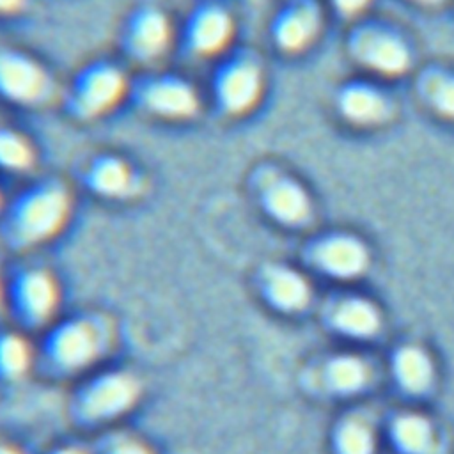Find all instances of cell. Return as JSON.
I'll use <instances>...</instances> for the list:
<instances>
[{
	"label": "cell",
	"mask_w": 454,
	"mask_h": 454,
	"mask_svg": "<svg viewBox=\"0 0 454 454\" xmlns=\"http://www.w3.org/2000/svg\"><path fill=\"white\" fill-rule=\"evenodd\" d=\"M117 348V326L105 310L60 314L35 337V369L51 381L73 383L106 365Z\"/></svg>",
	"instance_id": "obj_1"
},
{
	"label": "cell",
	"mask_w": 454,
	"mask_h": 454,
	"mask_svg": "<svg viewBox=\"0 0 454 454\" xmlns=\"http://www.w3.org/2000/svg\"><path fill=\"white\" fill-rule=\"evenodd\" d=\"M73 213L71 188L41 177L18 190L0 211V239L12 252H28L55 239Z\"/></svg>",
	"instance_id": "obj_2"
},
{
	"label": "cell",
	"mask_w": 454,
	"mask_h": 454,
	"mask_svg": "<svg viewBox=\"0 0 454 454\" xmlns=\"http://www.w3.org/2000/svg\"><path fill=\"white\" fill-rule=\"evenodd\" d=\"M142 397L144 383L135 371L106 364L69 385L66 417L76 431L98 436L122 426Z\"/></svg>",
	"instance_id": "obj_3"
},
{
	"label": "cell",
	"mask_w": 454,
	"mask_h": 454,
	"mask_svg": "<svg viewBox=\"0 0 454 454\" xmlns=\"http://www.w3.org/2000/svg\"><path fill=\"white\" fill-rule=\"evenodd\" d=\"M344 50L349 60L374 78H401L415 67V44L392 20L360 16L351 21Z\"/></svg>",
	"instance_id": "obj_4"
},
{
	"label": "cell",
	"mask_w": 454,
	"mask_h": 454,
	"mask_svg": "<svg viewBox=\"0 0 454 454\" xmlns=\"http://www.w3.org/2000/svg\"><path fill=\"white\" fill-rule=\"evenodd\" d=\"M62 287L55 273L41 264H23L5 278L4 310L11 325L37 337L59 316Z\"/></svg>",
	"instance_id": "obj_5"
},
{
	"label": "cell",
	"mask_w": 454,
	"mask_h": 454,
	"mask_svg": "<svg viewBox=\"0 0 454 454\" xmlns=\"http://www.w3.org/2000/svg\"><path fill=\"white\" fill-rule=\"evenodd\" d=\"M264 64L257 51L234 48L220 55L209 78L215 108L225 117H241L255 108L264 92Z\"/></svg>",
	"instance_id": "obj_6"
},
{
	"label": "cell",
	"mask_w": 454,
	"mask_h": 454,
	"mask_svg": "<svg viewBox=\"0 0 454 454\" xmlns=\"http://www.w3.org/2000/svg\"><path fill=\"white\" fill-rule=\"evenodd\" d=\"M128 87L129 80L117 62L92 59L71 76L62 96V106L78 122L94 121L128 96Z\"/></svg>",
	"instance_id": "obj_7"
},
{
	"label": "cell",
	"mask_w": 454,
	"mask_h": 454,
	"mask_svg": "<svg viewBox=\"0 0 454 454\" xmlns=\"http://www.w3.org/2000/svg\"><path fill=\"white\" fill-rule=\"evenodd\" d=\"M248 186L261 211L277 225L296 229L312 218L314 204L309 190L286 168L261 163L252 168Z\"/></svg>",
	"instance_id": "obj_8"
},
{
	"label": "cell",
	"mask_w": 454,
	"mask_h": 454,
	"mask_svg": "<svg viewBox=\"0 0 454 454\" xmlns=\"http://www.w3.org/2000/svg\"><path fill=\"white\" fill-rule=\"evenodd\" d=\"M131 105L151 117L186 121L200 108L199 92L186 76L174 71H149L129 80Z\"/></svg>",
	"instance_id": "obj_9"
},
{
	"label": "cell",
	"mask_w": 454,
	"mask_h": 454,
	"mask_svg": "<svg viewBox=\"0 0 454 454\" xmlns=\"http://www.w3.org/2000/svg\"><path fill=\"white\" fill-rule=\"evenodd\" d=\"M339 119L355 129H378L390 124L397 103L388 87L374 76H353L339 83L333 92Z\"/></svg>",
	"instance_id": "obj_10"
},
{
	"label": "cell",
	"mask_w": 454,
	"mask_h": 454,
	"mask_svg": "<svg viewBox=\"0 0 454 454\" xmlns=\"http://www.w3.org/2000/svg\"><path fill=\"white\" fill-rule=\"evenodd\" d=\"M236 30L231 9L220 0H199L186 12L179 41L192 59H209L227 51Z\"/></svg>",
	"instance_id": "obj_11"
},
{
	"label": "cell",
	"mask_w": 454,
	"mask_h": 454,
	"mask_svg": "<svg viewBox=\"0 0 454 454\" xmlns=\"http://www.w3.org/2000/svg\"><path fill=\"white\" fill-rule=\"evenodd\" d=\"M325 25L323 0H284L268 23V35L280 53L298 55L321 37Z\"/></svg>",
	"instance_id": "obj_12"
},
{
	"label": "cell",
	"mask_w": 454,
	"mask_h": 454,
	"mask_svg": "<svg viewBox=\"0 0 454 454\" xmlns=\"http://www.w3.org/2000/svg\"><path fill=\"white\" fill-rule=\"evenodd\" d=\"M53 90L50 71L30 53L0 43V99L16 106L44 103Z\"/></svg>",
	"instance_id": "obj_13"
},
{
	"label": "cell",
	"mask_w": 454,
	"mask_h": 454,
	"mask_svg": "<svg viewBox=\"0 0 454 454\" xmlns=\"http://www.w3.org/2000/svg\"><path fill=\"white\" fill-rule=\"evenodd\" d=\"M121 50L137 64L147 66L163 57L172 41L168 14L153 4L135 7L121 28Z\"/></svg>",
	"instance_id": "obj_14"
},
{
	"label": "cell",
	"mask_w": 454,
	"mask_h": 454,
	"mask_svg": "<svg viewBox=\"0 0 454 454\" xmlns=\"http://www.w3.org/2000/svg\"><path fill=\"white\" fill-rule=\"evenodd\" d=\"M80 181L89 193L105 200H129L144 188L140 172L110 151L92 154L80 170Z\"/></svg>",
	"instance_id": "obj_15"
},
{
	"label": "cell",
	"mask_w": 454,
	"mask_h": 454,
	"mask_svg": "<svg viewBox=\"0 0 454 454\" xmlns=\"http://www.w3.org/2000/svg\"><path fill=\"white\" fill-rule=\"evenodd\" d=\"M316 264L335 277L360 275L369 264V250L362 239L351 234H332L321 238L312 248Z\"/></svg>",
	"instance_id": "obj_16"
},
{
	"label": "cell",
	"mask_w": 454,
	"mask_h": 454,
	"mask_svg": "<svg viewBox=\"0 0 454 454\" xmlns=\"http://www.w3.org/2000/svg\"><path fill=\"white\" fill-rule=\"evenodd\" d=\"M259 289L266 303L280 312H298L310 298L305 277L286 264L262 266L259 271Z\"/></svg>",
	"instance_id": "obj_17"
},
{
	"label": "cell",
	"mask_w": 454,
	"mask_h": 454,
	"mask_svg": "<svg viewBox=\"0 0 454 454\" xmlns=\"http://www.w3.org/2000/svg\"><path fill=\"white\" fill-rule=\"evenodd\" d=\"M415 96L438 119L454 122V66L429 62L415 74Z\"/></svg>",
	"instance_id": "obj_18"
},
{
	"label": "cell",
	"mask_w": 454,
	"mask_h": 454,
	"mask_svg": "<svg viewBox=\"0 0 454 454\" xmlns=\"http://www.w3.org/2000/svg\"><path fill=\"white\" fill-rule=\"evenodd\" d=\"M35 364V337L12 325L0 326V385L21 383Z\"/></svg>",
	"instance_id": "obj_19"
},
{
	"label": "cell",
	"mask_w": 454,
	"mask_h": 454,
	"mask_svg": "<svg viewBox=\"0 0 454 454\" xmlns=\"http://www.w3.org/2000/svg\"><path fill=\"white\" fill-rule=\"evenodd\" d=\"M35 163L32 142L16 128L0 122V172L23 174Z\"/></svg>",
	"instance_id": "obj_20"
},
{
	"label": "cell",
	"mask_w": 454,
	"mask_h": 454,
	"mask_svg": "<svg viewBox=\"0 0 454 454\" xmlns=\"http://www.w3.org/2000/svg\"><path fill=\"white\" fill-rule=\"evenodd\" d=\"M90 447L92 454H156L145 438L124 429L122 426L98 434Z\"/></svg>",
	"instance_id": "obj_21"
},
{
	"label": "cell",
	"mask_w": 454,
	"mask_h": 454,
	"mask_svg": "<svg viewBox=\"0 0 454 454\" xmlns=\"http://www.w3.org/2000/svg\"><path fill=\"white\" fill-rule=\"evenodd\" d=\"M397 367H399L401 381L410 390H422L431 381L433 367L427 355L420 349H415V348L404 349L399 356Z\"/></svg>",
	"instance_id": "obj_22"
},
{
	"label": "cell",
	"mask_w": 454,
	"mask_h": 454,
	"mask_svg": "<svg viewBox=\"0 0 454 454\" xmlns=\"http://www.w3.org/2000/svg\"><path fill=\"white\" fill-rule=\"evenodd\" d=\"M339 325L355 335H367L378 328V314L365 301H349L339 314Z\"/></svg>",
	"instance_id": "obj_23"
},
{
	"label": "cell",
	"mask_w": 454,
	"mask_h": 454,
	"mask_svg": "<svg viewBox=\"0 0 454 454\" xmlns=\"http://www.w3.org/2000/svg\"><path fill=\"white\" fill-rule=\"evenodd\" d=\"M397 436L404 449H408L411 452H420L427 447V443L431 440V429L424 419L411 415L399 422Z\"/></svg>",
	"instance_id": "obj_24"
},
{
	"label": "cell",
	"mask_w": 454,
	"mask_h": 454,
	"mask_svg": "<svg viewBox=\"0 0 454 454\" xmlns=\"http://www.w3.org/2000/svg\"><path fill=\"white\" fill-rule=\"evenodd\" d=\"M364 378V365L356 358H342L332 367V380L342 390L356 388Z\"/></svg>",
	"instance_id": "obj_25"
},
{
	"label": "cell",
	"mask_w": 454,
	"mask_h": 454,
	"mask_svg": "<svg viewBox=\"0 0 454 454\" xmlns=\"http://www.w3.org/2000/svg\"><path fill=\"white\" fill-rule=\"evenodd\" d=\"M342 454H371L372 440L367 429L362 426H348L340 434Z\"/></svg>",
	"instance_id": "obj_26"
},
{
	"label": "cell",
	"mask_w": 454,
	"mask_h": 454,
	"mask_svg": "<svg viewBox=\"0 0 454 454\" xmlns=\"http://www.w3.org/2000/svg\"><path fill=\"white\" fill-rule=\"evenodd\" d=\"M372 0H326V5L344 20H356L364 16Z\"/></svg>",
	"instance_id": "obj_27"
},
{
	"label": "cell",
	"mask_w": 454,
	"mask_h": 454,
	"mask_svg": "<svg viewBox=\"0 0 454 454\" xmlns=\"http://www.w3.org/2000/svg\"><path fill=\"white\" fill-rule=\"evenodd\" d=\"M41 454H92V447L76 440H64L50 445Z\"/></svg>",
	"instance_id": "obj_28"
},
{
	"label": "cell",
	"mask_w": 454,
	"mask_h": 454,
	"mask_svg": "<svg viewBox=\"0 0 454 454\" xmlns=\"http://www.w3.org/2000/svg\"><path fill=\"white\" fill-rule=\"evenodd\" d=\"M27 0H0V16H11L23 9Z\"/></svg>",
	"instance_id": "obj_29"
},
{
	"label": "cell",
	"mask_w": 454,
	"mask_h": 454,
	"mask_svg": "<svg viewBox=\"0 0 454 454\" xmlns=\"http://www.w3.org/2000/svg\"><path fill=\"white\" fill-rule=\"evenodd\" d=\"M0 454H27L18 443L11 440H0Z\"/></svg>",
	"instance_id": "obj_30"
},
{
	"label": "cell",
	"mask_w": 454,
	"mask_h": 454,
	"mask_svg": "<svg viewBox=\"0 0 454 454\" xmlns=\"http://www.w3.org/2000/svg\"><path fill=\"white\" fill-rule=\"evenodd\" d=\"M410 2H413L415 5L424 7V9H438V7L445 5L449 0H410Z\"/></svg>",
	"instance_id": "obj_31"
},
{
	"label": "cell",
	"mask_w": 454,
	"mask_h": 454,
	"mask_svg": "<svg viewBox=\"0 0 454 454\" xmlns=\"http://www.w3.org/2000/svg\"><path fill=\"white\" fill-rule=\"evenodd\" d=\"M4 303H5V278H2V275H0V316L5 314Z\"/></svg>",
	"instance_id": "obj_32"
},
{
	"label": "cell",
	"mask_w": 454,
	"mask_h": 454,
	"mask_svg": "<svg viewBox=\"0 0 454 454\" xmlns=\"http://www.w3.org/2000/svg\"><path fill=\"white\" fill-rule=\"evenodd\" d=\"M2 207H4V199H2V193H0V211H2Z\"/></svg>",
	"instance_id": "obj_33"
}]
</instances>
